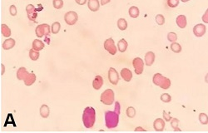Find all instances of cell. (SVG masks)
I'll use <instances>...</instances> for the list:
<instances>
[{
  "label": "cell",
  "instance_id": "26",
  "mask_svg": "<svg viewBox=\"0 0 208 133\" xmlns=\"http://www.w3.org/2000/svg\"><path fill=\"white\" fill-rule=\"evenodd\" d=\"M117 28L120 29L121 31H124L127 28V22L124 18H119L117 20Z\"/></svg>",
  "mask_w": 208,
  "mask_h": 133
},
{
  "label": "cell",
  "instance_id": "5",
  "mask_svg": "<svg viewBox=\"0 0 208 133\" xmlns=\"http://www.w3.org/2000/svg\"><path fill=\"white\" fill-rule=\"evenodd\" d=\"M114 97H115L114 91H112V89H107L102 93L100 101L105 105L110 106L114 102Z\"/></svg>",
  "mask_w": 208,
  "mask_h": 133
},
{
  "label": "cell",
  "instance_id": "37",
  "mask_svg": "<svg viewBox=\"0 0 208 133\" xmlns=\"http://www.w3.org/2000/svg\"><path fill=\"white\" fill-rule=\"evenodd\" d=\"M179 4V0H167V5L171 8H176Z\"/></svg>",
  "mask_w": 208,
  "mask_h": 133
},
{
  "label": "cell",
  "instance_id": "41",
  "mask_svg": "<svg viewBox=\"0 0 208 133\" xmlns=\"http://www.w3.org/2000/svg\"><path fill=\"white\" fill-rule=\"evenodd\" d=\"M75 1L79 5H84V4H86V2H87V0H75Z\"/></svg>",
  "mask_w": 208,
  "mask_h": 133
},
{
  "label": "cell",
  "instance_id": "14",
  "mask_svg": "<svg viewBox=\"0 0 208 133\" xmlns=\"http://www.w3.org/2000/svg\"><path fill=\"white\" fill-rule=\"evenodd\" d=\"M103 78L102 77V76H100V75L96 76L93 82H92V87L95 90H99L100 88L103 87Z\"/></svg>",
  "mask_w": 208,
  "mask_h": 133
},
{
  "label": "cell",
  "instance_id": "4",
  "mask_svg": "<svg viewBox=\"0 0 208 133\" xmlns=\"http://www.w3.org/2000/svg\"><path fill=\"white\" fill-rule=\"evenodd\" d=\"M152 82L156 86H158L162 89H168L171 87L170 79L163 77L161 73H156L154 75Z\"/></svg>",
  "mask_w": 208,
  "mask_h": 133
},
{
  "label": "cell",
  "instance_id": "7",
  "mask_svg": "<svg viewBox=\"0 0 208 133\" xmlns=\"http://www.w3.org/2000/svg\"><path fill=\"white\" fill-rule=\"evenodd\" d=\"M133 66H134L135 73L141 75L144 69V62L141 58H135L133 60Z\"/></svg>",
  "mask_w": 208,
  "mask_h": 133
},
{
  "label": "cell",
  "instance_id": "6",
  "mask_svg": "<svg viewBox=\"0 0 208 133\" xmlns=\"http://www.w3.org/2000/svg\"><path fill=\"white\" fill-rule=\"evenodd\" d=\"M78 20V13L74 11H69L64 15V21L68 25H74Z\"/></svg>",
  "mask_w": 208,
  "mask_h": 133
},
{
  "label": "cell",
  "instance_id": "23",
  "mask_svg": "<svg viewBox=\"0 0 208 133\" xmlns=\"http://www.w3.org/2000/svg\"><path fill=\"white\" fill-rule=\"evenodd\" d=\"M44 47H45L44 43H43L41 40H39V39H35V40L33 42V48L34 50H36V51H38V52H39V51L43 49Z\"/></svg>",
  "mask_w": 208,
  "mask_h": 133
},
{
  "label": "cell",
  "instance_id": "33",
  "mask_svg": "<svg viewBox=\"0 0 208 133\" xmlns=\"http://www.w3.org/2000/svg\"><path fill=\"white\" fill-rule=\"evenodd\" d=\"M156 22L158 25H163L165 23V18L162 14H157L156 16Z\"/></svg>",
  "mask_w": 208,
  "mask_h": 133
},
{
  "label": "cell",
  "instance_id": "39",
  "mask_svg": "<svg viewBox=\"0 0 208 133\" xmlns=\"http://www.w3.org/2000/svg\"><path fill=\"white\" fill-rule=\"evenodd\" d=\"M163 118H164V120L166 121H170L172 119L171 116H170V114L167 113L166 111H163Z\"/></svg>",
  "mask_w": 208,
  "mask_h": 133
},
{
  "label": "cell",
  "instance_id": "1",
  "mask_svg": "<svg viewBox=\"0 0 208 133\" xmlns=\"http://www.w3.org/2000/svg\"><path fill=\"white\" fill-rule=\"evenodd\" d=\"M120 112V103L118 102H115V109L113 112L108 111L105 112V124L108 129L115 128L117 126L119 122Z\"/></svg>",
  "mask_w": 208,
  "mask_h": 133
},
{
  "label": "cell",
  "instance_id": "9",
  "mask_svg": "<svg viewBox=\"0 0 208 133\" xmlns=\"http://www.w3.org/2000/svg\"><path fill=\"white\" fill-rule=\"evenodd\" d=\"M108 80L112 85H116L119 82V74L113 67H110L108 70Z\"/></svg>",
  "mask_w": 208,
  "mask_h": 133
},
{
  "label": "cell",
  "instance_id": "31",
  "mask_svg": "<svg viewBox=\"0 0 208 133\" xmlns=\"http://www.w3.org/2000/svg\"><path fill=\"white\" fill-rule=\"evenodd\" d=\"M199 121L201 124L207 125L208 124V116L205 113H201L199 115Z\"/></svg>",
  "mask_w": 208,
  "mask_h": 133
},
{
  "label": "cell",
  "instance_id": "30",
  "mask_svg": "<svg viewBox=\"0 0 208 133\" xmlns=\"http://www.w3.org/2000/svg\"><path fill=\"white\" fill-rule=\"evenodd\" d=\"M126 113H127V116H128L129 118H133L134 116H136V110H135V108L133 107H129L127 109Z\"/></svg>",
  "mask_w": 208,
  "mask_h": 133
},
{
  "label": "cell",
  "instance_id": "29",
  "mask_svg": "<svg viewBox=\"0 0 208 133\" xmlns=\"http://www.w3.org/2000/svg\"><path fill=\"white\" fill-rule=\"evenodd\" d=\"M171 49L172 52H174L176 53H180V52L182 51V47H181V45H180L179 43L174 42H172L171 45Z\"/></svg>",
  "mask_w": 208,
  "mask_h": 133
},
{
  "label": "cell",
  "instance_id": "27",
  "mask_svg": "<svg viewBox=\"0 0 208 133\" xmlns=\"http://www.w3.org/2000/svg\"><path fill=\"white\" fill-rule=\"evenodd\" d=\"M29 58L33 61H37V59L39 58V53H38V51H36V50H34L33 48L30 49V51H29Z\"/></svg>",
  "mask_w": 208,
  "mask_h": 133
},
{
  "label": "cell",
  "instance_id": "10",
  "mask_svg": "<svg viewBox=\"0 0 208 133\" xmlns=\"http://www.w3.org/2000/svg\"><path fill=\"white\" fill-rule=\"evenodd\" d=\"M36 11L37 10H36V8L33 4H29L26 7V12L28 13V18L31 21H35V19L37 18V13Z\"/></svg>",
  "mask_w": 208,
  "mask_h": 133
},
{
  "label": "cell",
  "instance_id": "44",
  "mask_svg": "<svg viewBox=\"0 0 208 133\" xmlns=\"http://www.w3.org/2000/svg\"><path fill=\"white\" fill-rule=\"evenodd\" d=\"M135 131H136V132H137V131H142V132H144L145 129L141 128V127H137V128L135 129Z\"/></svg>",
  "mask_w": 208,
  "mask_h": 133
},
{
  "label": "cell",
  "instance_id": "38",
  "mask_svg": "<svg viewBox=\"0 0 208 133\" xmlns=\"http://www.w3.org/2000/svg\"><path fill=\"white\" fill-rule=\"evenodd\" d=\"M9 12L12 16H16L17 15V8L15 7V5H11L9 8Z\"/></svg>",
  "mask_w": 208,
  "mask_h": 133
},
{
  "label": "cell",
  "instance_id": "3",
  "mask_svg": "<svg viewBox=\"0 0 208 133\" xmlns=\"http://www.w3.org/2000/svg\"><path fill=\"white\" fill-rule=\"evenodd\" d=\"M50 32L51 31V28L48 24H46V23H42V24H40L37 26L36 29H35V33H36V35H37V37H42L43 36H45V42L47 41V43L49 44V36H50Z\"/></svg>",
  "mask_w": 208,
  "mask_h": 133
},
{
  "label": "cell",
  "instance_id": "12",
  "mask_svg": "<svg viewBox=\"0 0 208 133\" xmlns=\"http://www.w3.org/2000/svg\"><path fill=\"white\" fill-rule=\"evenodd\" d=\"M153 127L157 132H162L165 128V121L161 118H157L154 121Z\"/></svg>",
  "mask_w": 208,
  "mask_h": 133
},
{
  "label": "cell",
  "instance_id": "35",
  "mask_svg": "<svg viewBox=\"0 0 208 133\" xmlns=\"http://www.w3.org/2000/svg\"><path fill=\"white\" fill-rule=\"evenodd\" d=\"M161 100H162L163 102L167 103V102H170L171 101V96L169 94H167V93H163L161 96Z\"/></svg>",
  "mask_w": 208,
  "mask_h": 133
},
{
  "label": "cell",
  "instance_id": "32",
  "mask_svg": "<svg viewBox=\"0 0 208 133\" xmlns=\"http://www.w3.org/2000/svg\"><path fill=\"white\" fill-rule=\"evenodd\" d=\"M178 119H177V118H172V119L171 120V126L172 128L174 129V131H181V130L178 128Z\"/></svg>",
  "mask_w": 208,
  "mask_h": 133
},
{
  "label": "cell",
  "instance_id": "2",
  "mask_svg": "<svg viewBox=\"0 0 208 133\" xmlns=\"http://www.w3.org/2000/svg\"><path fill=\"white\" fill-rule=\"evenodd\" d=\"M96 121V111L93 107H87L84 109L83 114V125L86 128H92Z\"/></svg>",
  "mask_w": 208,
  "mask_h": 133
},
{
  "label": "cell",
  "instance_id": "40",
  "mask_svg": "<svg viewBox=\"0 0 208 133\" xmlns=\"http://www.w3.org/2000/svg\"><path fill=\"white\" fill-rule=\"evenodd\" d=\"M202 21H203L204 23H208V9L205 12L203 16H202Z\"/></svg>",
  "mask_w": 208,
  "mask_h": 133
},
{
  "label": "cell",
  "instance_id": "36",
  "mask_svg": "<svg viewBox=\"0 0 208 133\" xmlns=\"http://www.w3.org/2000/svg\"><path fill=\"white\" fill-rule=\"evenodd\" d=\"M167 39L171 42H174L177 40V35L175 33H169L167 34Z\"/></svg>",
  "mask_w": 208,
  "mask_h": 133
},
{
  "label": "cell",
  "instance_id": "24",
  "mask_svg": "<svg viewBox=\"0 0 208 133\" xmlns=\"http://www.w3.org/2000/svg\"><path fill=\"white\" fill-rule=\"evenodd\" d=\"M129 15L131 18H136L137 17L139 16V13H140V11H139V8L136 7V6H132L131 8H129Z\"/></svg>",
  "mask_w": 208,
  "mask_h": 133
},
{
  "label": "cell",
  "instance_id": "20",
  "mask_svg": "<svg viewBox=\"0 0 208 133\" xmlns=\"http://www.w3.org/2000/svg\"><path fill=\"white\" fill-rule=\"evenodd\" d=\"M14 46H15V40L13 38H8L4 42L2 47L4 50H9L12 49Z\"/></svg>",
  "mask_w": 208,
  "mask_h": 133
},
{
  "label": "cell",
  "instance_id": "8",
  "mask_svg": "<svg viewBox=\"0 0 208 133\" xmlns=\"http://www.w3.org/2000/svg\"><path fill=\"white\" fill-rule=\"evenodd\" d=\"M104 48L111 55H115L116 53V47L112 38H108L104 42Z\"/></svg>",
  "mask_w": 208,
  "mask_h": 133
},
{
  "label": "cell",
  "instance_id": "28",
  "mask_svg": "<svg viewBox=\"0 0 208 133\" xmlns=\"http://www.w3.org/2000/svg\"><path fill=\"white\" fill-rule=\"evenodd\" d=\"M60 28H61V24L58 22H54L53 25L51 26V31L53 34L58 33V32L60 31Z\"/></svg>",
  "mask_w": 208,
  "mask_h": 133
},
{
  "label": "cell",
  "instance_id": "15",
  "mask_svg": "<svg viewBox=\"0 0 208 133\" xmlns=\"http://www.w3.org/2000/svg\"><path fill=\"white\" fill-rule=\"evenodd\" d=\"M87 7L92 12H97L100 8V4L98 0H88Z\"/></svg>",
  "mask_w": 208,
  "mask_h": 133
},
{
  "label": "cell",
  "instance_id": "21",
  "mask_svg": "<svg viewBox=\"0 0 208 133\" xmlns=\"http://www.w3.org/2000/svg\"><path fill=\"white\" fill-rule=\"evenodd\" d=\"M39 112H40V115H41V116L42 117V118H48V116H49V113H50L48 106V105H46V104L42 105L41 107H40V109H39Z\"/></svg>",
  "mask_w": 208,
  "mask_h": 133
},
{
  "label": "cell",
  "instance_id": "43",
  "mask_svg": "<svg viewBox=\"0 0 208 133\" xmlns=\"http://www.w3.org/2000/svg\"><path fill=\"white\" fill-rule=\"evenodd\" d=\"M1 67H2V71H1V75H4V71H5V66L4 64H1Z\"/></svg>",
  "mask_w": 208,
  "mask_h": 133
},
{
  "label": "cell",
  "instance_id": "46",
  "mask_svg": "<svg viewBox=\"0 0 208 133\" xmlns=\"http://www.w3.org/2000/svg\"><path fill=\"white\" fill-rule=\"evenodd\" d=\"M182 2H183V3H186V2H188V1H190V0H181Z\"/></svg>",
  "mask_w": 208,
  "mask_h": 133
},
{
  "label": "cell",
  "instance_id": "16",
  "mask_svg": "<svg viewBox=\"0 0 208 133\" xmlns=\"http://www.w3.org/2000/svg\"><path fill=\"white\" fill-rule=\"evenodd\" d=\"M29 72H28V70L25 68V67H19L18 69V71H17V78H18V80H24L25 77L29 75Z\"/></svg>",
  "mask_w": 208,
  "mask_h": 133
},
{
  "label": "cell",
  "instance_id": "45",
  "mask_svg": "<svg viewBox=\"0 0 208 133\" xmlns=\"http://www.w3.org/2000/svg\"><path fill=\"white\" fill-rule=\"evenodd\" d=\"M205 81H206V83H208V73L206 76V77H205Z\"/></svg>",
  "mask_w": 208,
  "mask_h": 133
},
{
  "label": "cell",
  "instance_id": "19",
  "mask_svg": "<svg viewBox=\"0 0 208 133\" xmlns=\"http://www.w3.org/2000/svg\"><path fill=\"white\" fill-rule=\"evenodd\" d=\"M35 81H36V75L34 74V73H29V75L23 80L24 84L27 87H29V86L33 85V83H35Z\"/></svg>",
  "mask_w": 208,
  "mask_h": 133
},
{
  "label": "cell",
  "instance_id": "11",
  "mask_svg": "<svg viewBox=\"0 0 208 133\" xmlns=\"http://www.w3.org/2000/svg\"><path fill=\"white\" fill-rule=\"evenodd\" d=\"M193 33L196 37H202L206 33V27L204 24H196L193 28Z\"/></svg>",
  "mask_w": 208,
  "mask_h": 133
},
{
  "label": "cell",
  "instance_id": "13",
  "mask_svg": "<svg viewBox=\"0 0 208 133\" xmlns=\"http://www.w3.org/2000/svg\"><path fill=\"white\" fill-rule=\"evenodd\" d=\"M121 77L126 82H130L133 79V73L128 68H123L121 71Z\"/></svg>",
  "mask_w": 208,
  "mask_h": 133
},
{
  "label": "cell",
  "instance_id": "18",
  "mask_svg": "<svg viewBox=\"0 0 208 133\" xmlns=\"http://www.w3.org/2000/svg\"><path fill=\"white\" fill-rule=\"evenodd\" d=\"M177 24L179 28H184L187 27V18L185 15H179L177 18Z\"/></svg>",
  "mask_w": 208,
  "mask_h": 133
},
{
  "label": "cell",
  "instance_id": "17",
  "mask_svg": "<svg viewBox=\"0 0 208 133\" xmlns=\"http://www.w3.org/2000/svg\"><path fill=\"white\" fill-rule=\"evenodd\" d=\"M155 61V54L152 52H148L145 55V63L146 66H152Z\"/></svg>",
  "mask_w": 208,
  "mask_h": 133
},
{
  "label": "cell",
  "instance_id": "42",
  "mask_svg": "<svg viewBox=\"0 0 208 133\" xmlns=\"http://www.w3.org/2000/svg\"><path fill=\"white\" fill-rule=\"evenodd\" d=\"M110 1H111V0H101V4H102V5H106V4H108V3H110Z\"/></svg>",
  "mask_w": 208,
  "mask_h": 133
},
{
  "label": "cell",
  "instance_id": "34",
  "mask_svg": "<svg viewBox=\"0 0 208 133\" xmlns=\"http://www.w3.org/2000/svg\"><path fill=\"white\" fill-rule=\"evenodd\" d=\"M53 4L56 9H60L63 7V1L62 0H53Z\"/></svg>",
  "mask_w": 208,
  "mask_h": 133
},
{
  "label": "cell",
  "instance_id": "22",
  "mask_svg": "<svg viewBox=\"0 0 208 133\" xmlns=\"http://www.w3.org/2000/svg\"><path fill=\"white\" fill-rule=\"evenodd\" d=\"M127 47H128V43L124 38L119 40L118 43H117V49L119 50V52H121V53L126 52V50L127 49Z\"/></svg>",
  "mask_w": 208,
  "mask_h": 133
},
{
  "label": "cell",
  "instance_id": "25",
  "mask_svg": "<svg viewBox=\"0 0 208 133\" xmlns=\"http://www.w3.org/2000/svg\"><path fill=\"white\" fill-rule=\"evenodd\" d=\"M1 33L4 37H10L11 36V29L8 28V25L1 24Z\"/></svg>",
  "mask_w": 208,
  "mask_h": 133
}]
</instances>
